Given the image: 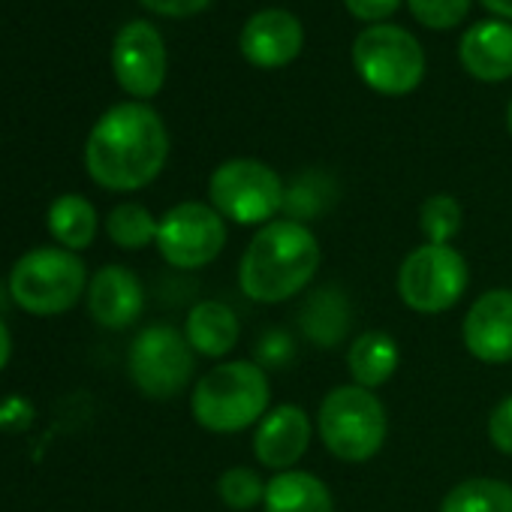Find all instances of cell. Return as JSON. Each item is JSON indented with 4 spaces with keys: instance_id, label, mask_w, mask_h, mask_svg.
Segmentation results:
<instances>
[{
    "instance_id": "ac0fdd59",
    "label": "cell",
    "mask_w": 512,
    "mask_h": 512,
    "mask_svg": "<svg viewBox=\"0 0 512 512\" xmlns=\"http://www.w3.org/2000/svg\"><path fill=\"white\" fill-rule=\"evenodd\" d=\"M263 512H335V497L320 476L284 470L269 479Z\"/></svg>"
},
{
    "instance_id": "d4e9b609",
    "label": "cell",
    "mask_w": 512,
    "mask_h": 512,
    "mask_svg": "<svg viewBox=\"0 0 512 512\" xmlns=\"http://www.w3.org/2000/svg\"><path fill=\"white\" fill-rule=\"evenodd\" d=\"M407 4L416 22L431 31H449L461 25L470 10V0H407Z\"/></svg>"
},
{
    "instance_id": "8fae6325",
    "label": "cell",
    "mask_w": 512,
    "mask_h": 512,
    "mask_svg": "<svg viewBox=\"0 0 512 512\" xmlns=\"http://www.w3.org/2000/svg\"><path fill=\"white\" fill-rule=\"evenodd\" d=\"M112 73L118 85L136 97L151 100L166 82V46L151 22H130L112 43Z\"/></svg>"
},
{
    "instance_id": "3957f363",
    "label": "cell",
    "mask_w": 512,
    "mask_h": 512,
    "mask_svg": "<svg viewBox=\"0 0 512 512\" xmlns=\"http://www.w3.org/2000/svg\"><path fill=\"white\" fill-rule=\"evenodd\" d=\"M269 374L256 362H223L202 374L190 395L193 419L211 434H238L269 413Z\"/></svg>"
},
{
    "instance_id": "f1b7e54d",
    "label": "cell",
    "mask_w": 512,
    "mask_h": 512,
    "mask_svg": "<svg viewBox=\"0 0 512 512\" xmlns=\"http://www.w3.org/2000/svg\"><path fill=\"white\" fill-rule=\"evenodd\" d=\"M10 356H13V335H10L7 323L0 320V371L10 365Z\"/></svg>"
},
{
    "instance_id": "ffe728a7",
    "label": "cell",
    "mask_w": 512,
    "mask_h": 512,
    "mask_svg": "<svg viewBox=\"0 0 512 512\" xmlns=\"http://www.w3.org/2000/svg\"><path fill=\"white\" fill-rule=\"evenodd\" d=\"M46 223L58 247H67L76 253L94 244L100 217H97V208L82 193H64L49 205Z\"/></svg>"
},
{
    "instance_id": "30bf717a",
    "label": "cell",
    "mask_w": 512,
    "mask_h": 512,
    "mask_svg": "<svg viewBox=\"0 0 512 512\" xmlns=\"http://www.w3.org/2000/svg\"><path fill=\"white\" fill-rule=\"evenodd\" d=\"M157 250L172 269L211 266L226 244V220L205 202H178L157 223Z\"/></svg>"
},
{
    "instance_id": "7402d4cb",
    "label": "cell",
    "mask_w": 512,
    "mask_h": 512,
    "mask_svg": "<svg viewBox=\"0 0 512 512\" xmlns=\"http://www.w3.org/2000/svg\"><path fill=\"white\" fill-rule=\"evenodd\" d=\"M157 217L139 202H121L106 214V235L121 250H142L157 241Z\"/></svg>"
},
{
    "instance_id": "e0dca14e",
    "label": "cell",
    "mask_w": 512,
    "mask_h": 512,
    "mask_svg": "<svg viewBox=\"0 0 512 512\" xmlns=\"http://www.w3.org/2000/svg\"><path fill=\"white\" fill-rule=\"evenodd\" d=\"M241 335L238 317L229 305L217 299H205L190 308L187 323H184V338L193 347V353L205 359H223L226 353L235 350Z\"/></svg>"
},
{
    "instance_id": "83f0119b",
    "label": "cell",
    "mask_w": 512,
    "mask_h": 512,
    "mask_svg": "<svg viewBox=\"0 0 512 512\" xmlns=\"http://www.w3.org/2000/svg\"><path fill=\"white\" fill-rule=\"evenodd\" d=\"M139 4L166 19H190L196 13H202L211 0H139Z\"/></svg>"
},
{
    "instance_id": "4fadbf2b",
    "label": "cell",
    "mask_w": 512,
    "mask_h": 512,
    "mask_svg": "<svg viewBox=\"0 0 512 512\" xmlns=\"http://www.w3.org/2000/svg\"><path fill=\"white\" fill-rule=\"evenodd\" d=\"M314 437V422L299 404H281L269 410L253 434V455L269 470H296Z\"/></svg>"
},
{
    "instance_id": "4316f807",
    "label": "cell",
    "mask_w": 512,
    "mask_h": 512,
    "mask_svg": "<svg viewBox=\"0 0 512 512\" xmlns=\"http://www.w3.org/2000/svg\"><path fill=\"white\" fill-rule=\"evenodd\" d=\"M344 7H347L350 16L359 19V22L383 25V22L401 7V0H344Z\"/></svg>"
},
{
    "instance_id": "44dd1931",
    "label": "cell",
    "mask_w": 512,
    "mask_h": 512,
    "mask_svg": "<svg viewBox=\"0 0 512 512\" xmlns=\"http://www.w3.org/2000/svg\"><path fill=\"white\" fill-rule=\"evenodd\" d=\"M440 512H512V488L503 479H464L440 503Z\"/></svg>"
},
{
    "instance_id": "9a60e30c",
    "label": "cell",
    "mask_w": 512,
    "mask_h": 512,
    "mask_svg": "<svg viewBox=\"0 0 512 512\" xmlns=\"http://www.w3.org/2000/svg\"><path fill=\"white\" fill-rule=\"evenodd\" d=\"M88 314L103 329H127L142 317L145 290L127 266H103L88 281Z\"/></svg>"
},
{
    "instance_id": "484cf974",
    "label": "cell",
    "mask_w": 512,
    "mask_h": 512,
    "mask_svg": "<svg viewBox=\"0 0 512 512\" xmlns=\"http://www.w3.org/2000/svg\"><path fill=\"white\" fill-rule=\"evenodd\" d=\"M488 440L497 452L512 455V395H506L488 416Z\"/></svg>"
},
{
    "instance_id": "5bb4252c",
    "label": "cell",
    "mask_w": 512,
    "mask_h": 512,
    "mask_svg": "<svg viewBox=\"0 0 512 512\" xmlns=\"http://www.w3.org/2000/svg\"><path fill=\"white\" fill-rule=\"evenodd\" d=\"M305 31L302 22L287 10H263L247 19L238 49L244 61L260 70H281L293 64L302 52Z\"/></svg>"
},
{
    "instance_id": "cb8c5ba5",
    "label": "cell",
    "mask_w": 512,
    "mask_h": 512,
    "mask_svg": "<svg viewBox=\"0 0 512 512\" xmlns=\"http://www.w3.org/2000/svg\"><path fill=\"white\" fill-rule=\"evenodd\" d=\"M266 479L250 470V467H229L217 479V497L232 509V512H247L263 506L266 500Z\"/></svg>"
},
{
    "instance_id": "5b68a950",
    "label": "cell",
    "mask_w": 512,
    "mask_h": 512,
    "mask_svg": "<svg viewBox=\"0 0 512 512\" xmlns=\"http://www.w3.org/2000/svg\"><path fill=\"white\" fill-rule=\"evenodd\" d=\"M317 431L323 446L347 461V464H365L371 461L389 434V416L383 401L356 383L335 386L317 413Z\"/></svg>"
},
{
    "instance_id": "2e32d148",
    "label": "cell",
    "mask_w": 512,
    "mask_h": 512,
    "mask_svg": "<svg viewBox=\"0 0 512 512\" xmlns=\"http://www.w3.org/2000/svg\"><path fill=\"white\" fill-rule=\"evenodd\" d=\"M458 61L479 82L512 79V25L503 19L476 22L461 37Z\"/></svg>"
},
{
    "instance_id": "ba28073f",
    "label": "cell",
    "mask_w": 512,
    "mask_h": 512,
    "mask_svg": "<svg viewBox=\"0 0 512 512\" xmlns=\"http://www.w3.org/2000/svg\"><path fill=\"white\" fill-rule=\"evenodd\" d=\"M467 281V260L452 244H419L398 269V296L410 311L431 317L452 311L461 302Z\"/></svg>"
},
{
    "instance_id": "4dcf8cb0",
    "label": "cell",
    "mask_w": 512,
    "mask_h": 512,
    "mask_svg": "<svg viewBox=\"0 0 512 512\" xmlns=\"http://www.w3.org/2000/svg\"><path fill=\"white\" fill-rule=\"evenodd\" d=\"M506 127H509V133H512V100H509V109H506Z\"/></svg>"
},
{
    "instance_id": "d6986e66",
    "label": "cell",
    "mask_w": 512,
    "mask_h": 512,
    "mask_svg": "<svg viewBox=\"0 0 512 512\" xmlns=\"http://www.w3.org/2000/svg\"><path fill=\"white\" fill-rule=\"evenodd\" d=\"M398 365H401V350L395 338L386 332H365L347 350V368H350L353 383L371 392L389 383Z\"/></svg>"
},
{
    "instance_id": "f546056e",
    "label": "cell",
    "mask_w": 512,
    "mask_h": 512,
    "mask_svg": "<svg viewBox=\"0 0 512 512\" xmlns=\"http://www.w3.org/2000/svg\"><path fill=\"white\" fill-rule=\"evenodd\" d=\"M479 4H482L488 13L500 16L503 22H512V0H479Z\"/></svg>"
},
{
    "instance_id": "7a4b0ae2",
    "label": "cell",
    "mask_w": 512,
    "mask_h": 512,
    "mask_svg": "<svg viewBox=\"0 0 512 512\" xmlns=\"http://www.w3.org/2000/svg\"><path fill=\"white\" fill-rule=\"evenodd\" d=\"M320 241L299 220L260 226L238 263V287L250 302L281 305L299 296L320 269Z\"/></svg>"
},
{
    "instance_id": "6da1fadb",
    "label": "cell",
    "mask_w": 512,
    "mask_h": 512,
    "mask_svg": "<svg viewBox=\"0 0 512 512\" xmlns=\"http://www.w3.org/2000/svg\"><path fill=\"white\" fill-rule=\"evenodd\" d=\"M169 133L148 103H118L100 115L85 142V169L94 184L115 193L148 187L166 166Z\"/></svg>"
},
{
    "instance_id": "8992f818",
    "label": "cell",
    "mask_w": 512,
    "mask_h": 512,
    "mask_svg": "<svg viewBox=\"0 0 512 512\" xmlns=\"http://www.w3.org/2000/svg\"><path fill=\"white\" fill-rule=\"evenodd\" d=\"M208 205L238 226H266L287 202L281 175L253 157L220 163L208 178Z\"/></svg>"
},
{
    "instance_id": "7c38bea8",
    "label": "cell",
    "mask_w": 512,
    "mask_h": 512,
    "mask_svg": "<svg viewBox=\"0 0 512 512\" xmlns=\"http://www.w3.org/2000/svg\"><path fill=\"white\" fill-rule=\"evenodd\" d=\"M461 338L467 353L485 365L512 362V293L509 290L482 293L464 314Z\"/></svg>"
},
{
    "instance_id": "52a82bcc",
    "label": "cell",
    "mask_w": 512,
    "mask_h": 512,
    "mask_svg": "<svg viewBox=\"0 0 512 512\" xmlns=\"http://www.w3.org/2000/svg\"><path fill=\"white\" fill-rule=\"evenodd\" d=\"M353 67L371 91L383 97H404L413 94L425 76V52L410 31L383 22L356 37Z\"/></svg>"
},
{
    "instance_id": "603a6c76",
    "label": "cell",
    "mask_w": 512,
    "mask_h": 512,
    "mask_svg": "<svg viewBox=\"0 0 512 512\" xmlns=\"http://www.w3.org/2000/svg\"><path fill=\"white\" fill-rule=\"evenodd\" d=\"M461 223V202L449 193H434L419 208V229L425 235V244H452V238L461 232Z\"/></svg>"
},
{
    "instance_id": "277c9868",
    "label": "cell",
    "mask_w": 512,
    "mask_h": 512,
    "mask_svg": "<svg viewBox=\"0 0 512 512\" xmlns=\"http://www.w3.org/2000/svg\"><path fill=\"white\" fill-rule=\"evenodd\" d=\"M88 293V269L79 253L49 244L34 247L10 272L13 302L34 317H58Z\"/></svg>"
},
{
    "instance_id": "9c48e42d",
    "label": "cell",
    "mask_w": 512,
    "mask_h": 512,
    "mask_svg": "<svg viewBox=\"0 0 512 512\" xmlns=\"http://www.w3.org/2000/svg\"><path fill=\"white\" fill-rule=\"evenodd\" d=\"M193 368V347L175 326H148L133 338L127 350L130 380L145 398L166 401L181 395L193 380Z\"/></svg>"
}]
</instances>
